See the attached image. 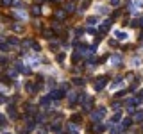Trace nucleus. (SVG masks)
<instances>
[{
    "label": "nucleus",
    "instance_id": "4",
    "mask_svg": "<svg viewBox=\"0 0 143 134\" xmlns=\"http://www.w3.org/2000/svg\"><path fill=\"white\" fill-rule=\"evenodd\" d=\"M95 22H97V18H88V23H90V25H93Z\"/></svg>",
    "mask_w": 143,
    "mask_h": 134
},
{
    "label": "nucleus",
    "instance_id": "1",
    "mask_svg": "<svg viewBox=\"0 0 143 134\" xmlns=\"http://www.w3.org/2000/svg\"><path fill=\"white\" fill-rule=\"evenodd\" d=\"M39 7H38V5H34V7H32V14H36V16H38V14H39Z\"/></svg>",
    "mask_w": 143,
    "mask_h": 134
},
{
    "label": "nucleus",
    "instance_id": "2",
    "mask_svg": "<svg viewBox=\"0 0 143 134\" xmlns=\"http://www.w3.org/2000/svg\"><path fill=\"white\" fill-rule=\"evenodd\" d=\"M66 11H68V13L74 11V4H66Z\"/></svg>",
    "mask_w": 143,
    "mask_h": 134
},
{
    "label": "nucleus",
    "instance_id": "3",
    "mask_svg": "<svg viewBox=\"0 0 143 134\" xmlns=\"http://www.w3.org/2000/svg\"><path fill=\"white\" fill-rule=\"evenodd\" d=\"M56 16H57V18H63V16H65V13H63V11H57Z\"/></svg>",
    "mask_w": 143,
    "mask_h": 134
},
{
    "label": "nucleus",
    "instance_id": "5",
    "mask_svg": "<svg viewBox=\"0 0 143 134\" xmlns=\"http://www.w3.org/2000/svg\"><path fill=\"white\" fill-rule=\"evenodd\" d=\"M2 4H4V5H9V4H11V0H2Z\"/></svg>",
    "mask_w": 143,
    "mask_h": 134
},
{
    "label": "nucleus",
    "instance_id": "6",
    "mask_svg": "<svg viewBox=\"0 0 143 134\" xmlns=\"http://www.w3.org/2000/svg\"><path fill=\"white\" fill-rule=\"evenodd\" d=\"M118 2H120V0H111V4H113V5H116Z\"/></svg>",
    "mask_w": 143,
    "mask_h": 134
}]
</instances>
